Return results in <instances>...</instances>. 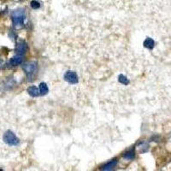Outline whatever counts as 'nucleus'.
<instances>
[{"mask_svg":"<svg viewBox=\"0 0 171 171\" xmlns=\"http://www.w3.org/2000/svg\"><path fill=\"white\" fill-rule=\"evenodd\" d=\"M124 158H127V159H132V158H134V152H127V153H126L125 155H124Z\"/></svg>","mask_w":171,"mask_h":171,"instance_id":"nucleus-13","label":"nucleus"},{"mask_svg":"<svg viewBox=\"0 0 171 171\" xmlns=\"http://www.w3.org/2000/svg\"><path fill=\"white\" fill-rule=\"evenodd\" d=\"M39 91H40V94L41 95H46L49 92V89L47 85L44 82H41L39 84Z\"/></svg>","mask_w":171,"mask_h":171,"instance_id":"nucleus-9","label":"nucleus"},{"mask_svg":"<svg viewBox=\"0 0 171 171\" xmlns=\"http://www.w3.org/2000/svg\"><path fill=\"white\" fill-rule=\"evenodd\" d=\"M22 69L24 70L27 76L28 77H30L31 76H33L35 71L37 70V64L35 62H30V63H27V64H24L22 66Z\"/></svg>","mask_w":171,"mask_h":171,"instance_id":"nucleus-4","label":"nucleus"},{"mask_svg":"<svg viewBox=\"0 0 171 171\" xmlns=\"http://www.w3.org/2000/svg\"><path fill=\"white\" fill-rule=\"evenodd\" d=\"M64 78L65 81H67L71 85H75L78 82V76L75 71H67L64 74Z\"/></svg>","mask_w":171,"mask_h":171,"instance_id":"nucleus-3","label":"nucleus"},{"mask_svg":"<svg viewBox=\"0 0 171 171\" xmlns=\"http://www.w3.org/2000/svg\"><path fill=\"white\" fill-rule=\"evenodd\" d=\"M118 81L122 85H128L129 84V80L127 79V77H125V76H123V75H120V76H118Z\"/></svg>","mask_w":171,"mask_h":171,"instance_id":"nucleus-11","label":"nucleus"},{"mask_svg":"<svg viewBox=\"0 0 171 171\" xmlns=\"http://www.w3.org/2000/svg\"><path fill=\"white\" fill-rule=\"evenodd\" d=\"M22 62V56L20 55V54H17L16 56L13 57L11 59H10V64L13 65V66H16V65H19V64H21Z\"/></svg>","mask_w":171,"mask_h":171,"instance_id":"nucleus-7","label":"nucleus"},{"mask_svg":"<svg viewBox=\"0 0 171 171\" xmlns=\"http://www.w3.org/2000/svg\"><path fill=\"white\" fill-rule=\"evenodd\" d=\"M116 164H117V161L116 160H113V161L110 162L107 164L104 165L103 167V170H110L114 169L115 167L116 166Z\"/></svg>","mask_w":171,"mask_h":171,"instance_id":"nucleus-10","label":"nucleus"},{"mask_svg":"<svg viewBox=\"0 0 171 171\" xmlns=\"http://www.w3.org/2000/svg\"><path fill=\"white\" fill-rule=\"evenodd\" d=\"M24 20H25V14L23 10H18L12 13L13 24L15 27H20L22 25L24 22Z\"/></svg>","mask_w":171,"mask_h":171,"instance_id":"nucleus-2","label":"nucleus"},{"mask_svg":"<svg viewBox=\"0 0 171 171\" xmlns=\"http://www.w3.org/2000/svg\"><path fill=\"white\" fill-rule=\"evenodd\" d=\"M27 93H28V94L30 96H32V97H38V96L40 95V91H39V89L37 88L36 87H29L28 88H27Z\"/></svg>","mask_w":171,"mask_h":171,"instance_id":"nucleus-6","label":"nucleus"},{"mask_svg":"<svg viewBox=\"0 0 171 171\" xmlns=\"http://www.w3.org/2000/svg\"><path fill=\"white\" fill-rule=\"evenodd\" d=\"M27 44H26L24 41H21L18 44H16V51L17 52V54H20V55H22L24 54L27 51Z\"/></svg>","mask_w":171,"mask_h":171,"instance_id":"nucleus-5","label":"nucleus"},{"mask_svg":"<svg viewBox=\"0 0 171 171\" xmlns=\"http://www.w3.org/2000/svg\"><path fill=\"white\" fill-rule=\"evenodd\" d=\"M3 139H4V143L10 146H16L20 144V139L10 130H8L4 133L3 136Z\"/></svg>","mask_w":171,"mask_h":171,"instance_id":"nucleus-1","label":"nucleus"},{"mask_svg":"<svg viewBox=\"0 0 171 171\" xmlns=\"http://www.w3.org/2000/svg\"><path fill=\"white\" fill-rule=\"evenodd\" d=\"M30 5H31V7H32L33 10H37V9H38L40 7V4L38 3V1H36V0H33L32 2H31V4H30Z\"/></svg>","mask_w":171,"mask_h":171,"instance_id":"nucleus-12","label":"nucleus"},{"mask_svg":"<svg viewBox=\"0 0 171 171\" xmlns=\"http://www.w3.org/2000/svg\"><path fill=\"white\" fill-rule=\"evenodd\" d=\"M154 44H155V42L151 38H146V40L144 41V46L147 49H150V50H152V48L154 47Z\"/></svg>","mask_w":171,"mask_h":171,"instance_id":"nucleus-8","label":"nucleus"}]
</instances>
